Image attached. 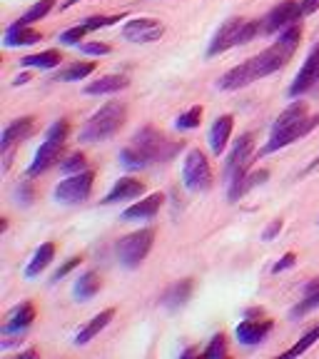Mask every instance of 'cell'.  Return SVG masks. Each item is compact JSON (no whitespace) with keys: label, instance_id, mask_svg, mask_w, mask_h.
Segmentation results:
<instances>
[{"label":"cell","instance_id":"cell-1","mask_svg":"<svg viewBox=\"0 0 319 359\" xmlns=\"http://www.w3.org/2000/svg\"><path fill=\"white\" fill-rule=\"evenodd\" d=\"M302 40V25L300 23H292L289 28H285L280 33V40L269 45L267 50H262L260 55L249 58L247 63L232 68L217 80L220 90H240V88L252 85L254 80L267 78L272 72H277L280 68H285L289 60H292L294 50L300 45Z\"/></svg>","mask_w":319,"mask_h":359},{"label":"cell","instance_id":"cell-2","mask_svg":"<svg viewBox=\"0 0 319 359\" xmlns=\"http://www.w3.org/2000/svg\"><path fill=\"white\" fill-rule=\"evenodd\" d=\"M317 125H319V115L307 118V103H292L280 118L274 120L272 135H269V143L265 145L262 155H269V152H277L282 147H287V145H292L297 137H305Z\"/></svg>","mask_w":319,"mask_h":359},{"label":"cell","instance_id":"cell-3","mask_svg":"<svg viewBox=\"0 0 319 359\" xmlns=\"http://www.w3.org/2000/svg\"><path fill=\"white\" fill-rule=\"evenodd\" d=\"M127 120L125 103H107L98 112H92L90 120L80 130V143H105L112 135H118L120 127Z\"/></svg>","mask_w":319,"mask_h":359},{"label":"cell","instance_id":"cell-4","mask_svg":"<svg viewBox=\"0 0 319 359\" xmlns=\"http://www.w3.org/2000/svg\"><path fill=\"white\" fill-rule=\"evenodd\" d=\"M68 132H70V123H68V120H58V123L50 125V130H48L45 135V143L40 145V150L35 152L33 157V165L28 167V177L40 175V172H45L48 167H52V165L58 163L60 152L65 147Z\"/></svg>","mask_w":319,"mask_h":359},{"label":"cell","instance_id":"cell-5","mask_svg":"<svg viewBox=\"0 0 319 359\" xmlns=\"http://www.w3.org/2000/svg\"><path fill=\"white\" fill-rule=\"evenodd\" d=\"M152 242H155V229H150V227L137 229V232L125 235L123 240L115 245V252H118L120 262H123L125 267L135 269V267H140V265H143L145 257L150 255Z\"/></svg>","mask_w":319,"mask_h":359},{"label":"cell","instance_id":"cell-6","mask_svg":"<svg viewBox=\"0 0 319 359\" xmlns=\"http://www.w3.org/2000/svg\"><path fill=\"white\" fill-rule=\"evenodd\" d=\"M130 145L137 152H143V155L150 160V165L152 163H165V160H169V157L183 147V145H180V147H177V145H167L163 132L155 130L152 125H145L143 130H137L135 135H132Z\"/></svg>","mask_w":319,"mask_h":359},{"label":"cell","instance_id":"cell-7","mask_svg":"<svg viewBox=\"0 0 319 359\" xmlns=\"http://www.w3.org/2000/svg\"><path fill=\"white\" fill-rule=\"evenodd\" d=\"M183 183L189 192H207L212 187V167L202 150H189L183 163Z\"/></svg>","mask_w":319,"mask_h":359},{"label":"cell","instance_id":"cell-8","mask_svg":"<svg viewBox=\"0 0 319 359\" xmlns=\"http://www.w3.org/2000/svg\"><path fill=\"white\" fill-rule=\"evenodd\" d=\"M92 183H95V172H88V170L65 177V180L58 183V187H55V200L65 205L85 203L92 192Z\"/></svg>","mask_w":319,"mask_h":359},{"label":"cell","instance_id":"cell-9","mask_svg":"<svg viewBox=\"0 0 319 359\" xmlns=\"http://www.w3.org/2000/svg\"><path fill=\"white\" fill-rule=\"evenodd\" d=\"M300 0H282L280 6H274L267 13V18L262 20V30L265 33H282L292 23H300Z\"/></svg>","mask_w":319,"mask_h":359},{"label":"cell","instance_id":"cell-10","mask_svg":"<svg viewBox=\"0 0 319 359\" xmlns=\"http://www.w3.org/2000/svg\"><path fill=\"white\" fill-rule=\"evenodd\" d=\"M165 35V23L157 18H135L127 20L123 28V38L130 43H155Z\"/></svg>","mask_w":319,"mask_h":359},{"label":"cell","instance_id":"cell-11","mask_svg":"<svg viewBox=\"0 0 319 359\" xmlns=\"http://www.w3.org/2000/svg\"><path fill=\"white\" fill-rule=\"evenodd\" d=\"M309 90H319V43L312 48V52L307 55L305 65L300 68L292 88H289V95H292V98H300V95H305V92Z\"/></svg>","mask_w":319,"mask_h":359},{"label":"cell","instance_id":"cell-12","mask_svg":"<svg viewBox=\"0 0 319 359\" xmlns=\"http://www.w3.org/2000/svg\"><path fill=\"white\" fill-rule=\"evenodd\" d=\"M242 28H245V20H242V18L225 20V23L220 25V30L215 33V38H212V43H209V48H207L209 58H215V55H220V52H225V50H229V48L240 45Z\"/></svg>","mask_w":319,"mask_h":359},{"label":"cell","instance_id":"cell-13","mask_svg":"<svg viewBox=\"0 0 319 359\" xmlns=\"http://www.w3.org/2000/svg\"><path fill=\"white\" fill-rule=\"evenodd\" d=\"M35 132V118L33 115H25V118H18L13 123L8 125L6 130H3V137H0V147L3 152L6 150H13L15 145L28 140V137Z\"/></svg>","mask_w":319,"mask_h":359},{"label":"cell","instance_id":"cell-14","mask_svg":"<svg viewBox=\"0 0 319 359\" xmlns=\"http://www.w3.org/2000/svg\"><path fill=\"white\" fill-rule=\"evenodd\" d=\"M145 192V183L135 180V177H120L118 183L112 185V189L105 195L103 205H112V203H125V200H135Z\"/></svg>","mask_w":319,"mask_h":359},{"label":"cell","instance_id":"cell-15","mask_svg":"<svg viewBox=\"0 0 319 359\" xmlns=\"http://www.w3.org/2000/svg\"><path fill=\"white\" fill-rule=\"evenodd\" d=\"M272 327L274 325L269 320H245L237 325V340L247 347L260 345V342L272 332Z\"/></svg>","mask_w":319,"mask_h":359},{"label":"cell","instance_id":"cell-16","mask_svg":"<svg viewBox=\"0 0 319 359\" xmlns=\"http://www.w3.org/2000/svg\"><path fill=\"white\" fill-rule=\"evenodd\" d=\"M35 322V307L33 302H20L18 307L10 309V314H8L6 325H3V332L6 334H13V332H23V329H28V327Z\"/></svg>","mask_w":319,"mask_h":359},{"label":"cell","instance_id":"cell-17","mask_svg":"<svg viewBox=\"0 0 319 359\" xmlns=\"http://www.w3.org/2000/svg\"><path fill=\"white\" fill-rule=\"evenodd\" d=\"M252 150H254V135L252 132H245V135H240V140L235 143V147H232V152L227 155V165H225V175H232V172L240 167L242 163H247V160H252Z\"/></svg>","mask_w":319,"mask_h":359},{"label":"cell","instance_id":"cell-18","mask_svg":"<svg viewBox=\"0 0 319 359\" xmlns=\"http://www.w3.org/2000/svg\"><path fill=\"white\" fill-rule=\"evenodd\" d=\"M165 197L160 195V192H152V195H147L145 200H140V203L130 205V207L125 209L123 217L125 220H150V217L157 215V209L163 207Z\"/></svg>","mask_w":319,"mask_h":359},{"label":"cell","instance_id":"cell-19","mask_svg":"<svg viewBox=\"0 0 319 359\" xmlns=\"http://www.w3.org/2000/svg\"><path fill=\"white\" fill-rule=\"evenodd\" d=\"M232 125H235V118L232 115H220L212 125V130H209V150L220 155L225 152L229 143V135H232Z\"/></svg>","mask_w":319,"mask_h":359},{"label":"cell","instance_id":"cell-20","mask_svg":"<svg viewBox=\"0 0 319 359\" xmlns=\"http://www.w3.org/2000/svg\"><path fill=\"white\" fill-rule=\"evenodd\" d=\"M43 40V33L35 30L30 25H20V23H13L8 28L6 33V48H20V45H35Z\"/></svg>","mask_w":319,"mask_h":359},{"label":"cell","instance_id":"cell-21","mask_svg":"<svg viewBox=\"0 0 319 359\" xmlns=\"http://www.w3.org/2000/svg\"><path fill=\"white\" fill-rule=\"evenodd\" d=\"M112 317H115V309H105V312H100L98 317H92V320L78 332V337H75V345H88L90 340H95V337L103 332L105 327L110 325Z\"/></svg>","mask_w":319,"mask_h":359},{"label":"cell","instance_id":"cell-22","mask_svg":"<svg viewBox=\"0 0 319 359\" xmlns=\"http://www.w3.org/2000/svg\"><path fill=\"white\" fill-rule=\"evenodd\" d=\"M130 85V80L125 78V75H103L100 80L90 83V85L85 88L88 95H110V92H120L125 88Z\"/></svg>","mask_w":319,"mask_h":359},{"label":"cell","instance_id":"cell-23","mask_svg":"<svg viewBox=\"0 0 319 359\" xmlns=\"http://www.w3.org/2000/svg\"><path fill=\"white\" fill-rule=\"evenodd\" d=\"M189 294H192V280H183V282H175V285L160 297V302H163L167 309H177V307H183V305H187Z\"/></svg>","mask_w":319,"mask_h":359},{"label":"cell","instance_id":"cell-24","mask_svg":"<svg viewBox=\"0 0 319 359\" xmlns=\"http://www.w3.org/2000/svg\"><path fill=\"white\" fill-rule=\"evenodd\" d=\"M60 63H63L60 50H43V52H35V55H25V58L20 60L23 68H38V70H52V68H58Z\"/></svg>","mask_w":319,"mask_h":359},{"label":"cell","instance_id":"cell-25","mask_svg":"<svg viewBox=\"0 0 319 359\" xmlns=\"http://www.w3.org/2000/svg\"><path fill=\"white\" fill-rule=\"evenodd\" d=\"M52 257H55V245L52 242H45V245H40L38 249H35V255L33 260L28 262V267H25V277H38L43 269L48 267L52 262Z\"/></svg>","mask_w":319,"mask_h":359},{"label":"cell","instance_id":"cell-26","mask_svg":"<svg viewBox=\"0 0 319 359\" xmlns=\"http://www.w3.org/2000/svg\"><path fill=\"white\" fill-rule=\"evenodd\" d=\"M100 285H103L100 274L90 269V272L80 274V280L72 287V294H75V300H90V297H95L100 292Z\"/></svg>","mask_w":319,"mask_h":359},{"label":"cell","instance_id":"cell-27","mask_svg":"<svg viewBox=\"0 0 319 359\" xmlns=\"http://www.w3.org/2000/svg\"><path fill=\"white\" fill-rule=\"evenodd\" d=\"M317 307H319V277L305 285V297H302L300 305L292 309V317H305L307 312H312V309Z\"/></svg>","mask_w":319,"mask_h":359},{"label":"cell","instance_id":"cell-28","mask_svg":"<svg viewBox=\"0 0 319 359\" xmlns=\"http://www.w3.org/2000/svg\"><path fill=\"white\" fill-rule=\"evenodd\" d=\"M267 177H269L267 170H257V172H252V175H247L240 185H237V187L227 189L229 203H237V200H240L242 195H247L252 187H257V185H262V183H267Z\"/></svg>","mask_w":319,"mask_h":359},{"label":"cell","instance_id":"cell-29","mask_svg":"<svg viewBox=\"0 0 319 359\" xmlns=\"http://www.w3.org/2000/svg\"><path fill=\"white\" fill-rule=\"evenodd\" d=\"M95 70V63H72L65 70H60L55 75V83H70V80H83Z\"/></svg>","mask_w":319,"mask_h":359},{"label":"cell","instance_id":"cell-30","mask_svg":"<svg viewBox=\"0 0 319 359\" xmlns=\"http://www.w3.org/2000/svg\"><path fill=\"white\" fill-rule=\"evenodd\" d=\"M52 8H55V0H40V3H35V6L30 8L25 15H20L15 23H20V25H33V23H38V20L45 18Z\"/></svg>","mask_w":319,"mask_h":359},{"label":"cell","instance_id":"cell-31","mask_svg":"<svg viewBox=\"0 0 319 359\" xmlns=\"http://www.w3.org/2000/svg\"><path fill=\"white\" fill-rule=\"evenodd\" d=\"M120 163H123L127 170H145V167H150V160H147L143 152H137L132 145L123 147V152H120Z\"/></svg>","mask_w":319,"mask_h":359},{"label":"cell","instance_id":"cell-32","mask_svg":"<svg viewBox=\"0 0 319 359\" xmlns=\"http://www.w3.org/2000/svg\"><path fill=\"white\" fill-rule=\"evenodd\" d=\"M202 112H205V110H202V105H195V107H189L187 112H183V115L175 120V127H177V130H183V132L195 130V127H200Z\"/></svg>","mask_w":319,"mask_h":359},{"label":"cell","instance_id":"cell-33","mask_svg":"<svg viewBox=\"0 0 319 359\" xmlns=\"http://www.w3.org/2000/svg\"><path fill=\"white\" fill-rule=\"evenodd\" d=\"M317 340H319V325L312 327V329H309V332H307L305 337H302V340L297 342L294 347H289V349L285 352V357H300V354H305L307 349H309V347H312Z\"/></svg>","mask_w":319,"mask_h":359},{"label":"cell","instance_id":"cell-34","mask_svg":"<svg viewBox=\"0 0 319 359\" xmlns=\"http://www.w3.org/2000/svg\"><path fill=\"white\" fill-rule=\"evenodd\" d=\"M202 357L205 359H222L227 357V340H225V334H215L212 337V342H209V347L202 352Z\"/></svg>","mask_w":319,"mask_h":359},{"label":"cell","instance_id":"cell-35","mask_svg":"<svg viewBox=\"0 0 319 359\" xmlns=\"http://www.w3.org/2000/svg\"><path fill=\"white\" fill-rule=\"evenodd\" d=\"M85 160H88V157H85L83 152H72L65 163L60 165V170L68 172V175H78V172H85V165H88Z\"/></svg>","mask_w":319,"mask_h":359},{"label":"cell","instance_id":"cell-36","mask_svg":"<svg viewBox=\"0 0 319 359\" xmlns=\"http://www.w3.org/2000/svg\"><path fill=\"white\" fill-rule=\"evenodd\" d=\"M85 35H88V28H85V25L68 28V30H63V33H60V43H63V45H80Z\"/></svg>","mask_w":319,"mask_h":359},{"label":"cell","instance_id":"cell-37","mask_svg":"<svg viewBox=\"0 0 319 359\" xmlns=\"http://www.w3.org/2000/svg\"><path fill=\"white\" fill-rule=\"evenodd\" d=\"M112 23H120V15H92V18L85 20L83 25L88 28V33H92V30L107 28V25H112Z\"/></svg>","mask_w":319,"mask_h":359},{"label":"cell","instance_id":"cell-38","mask_svg":"<svg viewBox=\"0 0 319 359\" xmlns=\"http://www.w3.org/2000/svg\"><path fill=\"white\" fill-rule=\"evenodd\" d=\"M80 50L88 52V55H107L112 48L107 43H80Z\"/></svg>","mask_w":319,"mask_h":359},{"label":"cell","instance_id":"cell-39","mask_svg":"<svg viewBox=\"0 0 319 359\" xmlns=\"http://www.w3.org/2000/svg\"><path fill=\"white\" fill-rule=\"evenodd\" d=\"M80 262H83V260H80V257H70V260H68V262H65V265H63V267H60V269H58V272L52 274V282H58V280H63V277H65V274H68V272H72V269L78 267Z\"/></svg>","mask_w":319,"mask_h":359},{"label":"cell","instance_id":"cell-40","mask_svg":"<svg viewBox=\"0 0 319 359\" xmlns=\"http://www.w3.org/2000/svg\"><path fill=\"white\" fill-rule=\"evenodd\" d=\"M294 260H297V255H294V252H287V255H282V257H280V262H277V265H274V267H272V272H274V274L285 272V269L292 267Z\"/></svg>","mask_w":319,"mask_h":359},{"label":"cell","instance_id":"cell-41","mask_svg":"<svg viewBox=\"0 0 319 359\" xmlns=\"http://www.w3.org/2000/svg\"><path fill=\"white\" fill-rule=\"evenodd\" d=\"M300 10H302V18L317 13V10H319V0H300Z\"/></svg>","mask_w":319,"mask_h":359},{"label":"cell","instance_id":"cell-42","mask_svg":"<svg viewBox=\"0 0 319 359\" xmlns=\"http://www.w3.org/2000/svg\"><path fill=\"white\" fill-rule=\"evenodd\" d=\"M280 232H282V220H274V223L265 229V240H272V237H277Z\"/></svg>","mask_w":319,"mask_h":359},{"label":"cell","instance_id":"cell-43","mask_svg":"<svg viewBox=\"0 0 319 359\" xmlns=\"http://www.w3.org/2000/svg\"><path fill=\"white\" fill-rule=\"evenodd\" d=\"M20 200H23V205H30V200H33V189H30V183H23V187H20Z\"/></svg>","mask_w":319,"mask_h":359},{"label":"cell","instance_id":"cell-44","mask_svg":"<svg viewBox=\"0 0 319 359\" xmlns=\"http://www.w3.org/2000/svg\"><path fill=\"white\" fill-rule=\"evenodd\" d=\"M33 357H38V352H35V349H28V352L20 354V359H33Z\"/></svg>","mask_w":319,"mask_h":359},{"label":"cell","instance_id":"cell-45","mask_svg":"<svg viewBox=\"0 0 319 359\" xmlns=\"http://www.w3.org/2000/svg\"><path fill=\"white\" fill-rule=\"evenodd\" d=\"M28 80H30V75H20V78H15V85H23V83H28Z\"/></svg>","mask_w":319,"mask_h":359},{"label":"cell","instance_id":"cell-46","mask_svg":"<svg viewBox=\"0 0 319 359\" xmlns=\"http://www.w3.org/2000/svg\"><path fill=\"white\" fill-rule=\"evenodd\" d=\"M75 3H80V0H68V3H63V8H70V6H75Z\"/></svg>","mask_w":319,"mask_h":359},{"label":"cell","instance_id":"cell-47","mask_svg":"<svg viewBox=\"0 0 319 359\" xmlns=\"http://www.w3.org/2000/svg\"><path fill=\"white\" fill-rule=\"evenodd\" d=\"M317 165H319V157H317V160H314L312 165H309V170H312V167H317Z\"/></svg>","mask_w":319,"mask_h":359}]
</instances>
